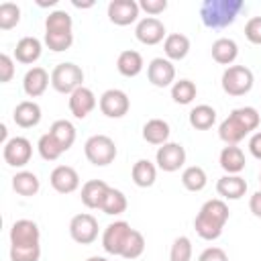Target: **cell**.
Here are the masks:
<instances>
[{"mask_svg":"<svg viewBox=\"0 0 261 261\" xmlns=\"http://www.w3.org/2000/svg\"><path fill=\"white\" fill-rule=\"evenodd\" d=\"M98 106H100V112L108 118H122L128 108H130V98L126 96V92L118 90V88H110L106 90L100 100H98Z\"/></svg>","mask_w":261,"mask_h":261,"instance_id":"cell-11","label":"cell"},{"mask_svg":"<svg viewBox=\"0 0 261 261\" xmlns=\"http://www.w3.org/2000/svg\"><path fill=\"white\" fill-rule=\"evenodd\" d=\"M143 67H145L143 55H141L139 51H135V49H124V51H120L118 57H116V69H118V73L124 75V77H135V75H139V73L143 71Z\"/></svg>","mask_w":261,"mask_h":261,"instance_id":"cell-25","label":"cell"},{"mask_svg":"<svg viewBox=\"0 0 261 261\" xmlns=\"http://www.w3.org/2000/svg\"><path fill=\"white\" fill-rule=\"evenodd\" d=\"M228 206L222 198H212V200H206L200 208V212L196 214L194 218V230L200 239L204 241H216L222 230H224V224L228 220Z\"/></svg>","mask_w":261,"mask_h":261,"instance_id":"cell-2","label":"cell"},{"mask_svg":"<svg viewBox=\"0 0 261 261\" xmlns=\"http://www.w3.org/2000/svg\"><path fill=\"white\" fill-rule=\"evenodd\" d=\"M216 192L222 200H241L247 194V181L241 175H222L216 181Z\"/></svg>","mask_w":261,"mask_h":261,"instance_id":"cell-23","label":"cell"},{"mask_svg":"<svg viewBox=\"0 0 261 261\" xmlns=\"http://www.w3.org/2000/svg\"><path fill=\"white\" fill-rule=\"evenodd\" d=\"M243 10V0H204L200 6V18L208 29H226L241 16Z\"/></svg>","mask_w":261,"mask_h":261,"instance_id":"cell-3","label":"cell"},{"mask_svg":"<svg viewBox=\"0 0 261 261\" xmlns=\"http://www.w3.org/2000/svg\"><path fill=\"white\" fill-rule=\"evenodd\" d=\"M259 184H261V173H259Z\"/></svg>","mask_w":261,"mask_h":261,"instance_id":"cell-50","label":"cell"},{"mask_svg":"<svg viewBox=\"0 0 261 261\" xmlns=\"http://www.w3.org/2000/svg\"><path fill=\"white\" fill-rule=\"evenodd\" d=\"M49 133H51V137L59 143V147L63 149V153H65V151H69V149H71V145L75 143V126H73L69 120H65V118L55 120V122L51 124Z\"/></svg>","mask_w":261,"mask_h":261,"instance_id":"cell-32","label":"cell"},{"mask_svg":"<svg viewBox=\"0 0 261 261\" xmlns=\"http://www.w3.org/2000/svg\"><path fill=\"white\" fill-rule=\"evenodd\" d=\"M133 232V226L126 222V220H114L110 222L104 232H102V249L108 253V255H122L124 247H126V241Z\"/></svg>","mask_w":261,"mask_h":261,"instance_id":"cell-8","label":"cell"},{"mask_svg":"<svg viewBox=\"0 0 261 261\" xmlns=\"http://www.w3.org/2000/svg\"><path fill=\"white\" fill-rule=\"evenodd\" d=\"M169 135H171V128H169V122L163 120V118H151L143 124V139L149 143V145H165L169 143Z\"/></svg>","mask_w":261,"mask_h":261,"instance_id":"cell-26","label":"cell"},{"mask_svg":"<svg viewBox=\"0 0 261 261\" xmlns=\"http://www.w3.org/2000/svg\"><path fill=\"white\" fill-rule=\"evenodd\" d=\"M86 261H108L106 257H100V255H92V257H88Z\"/></svg>","mask_w":261,"mask_h":261,"instance_id":"cell-49","label":"cell"},{"mask_svg":"<svg viewBox=\"0 0 261 261\" xmlns=\"http://www.w3.org/2000/svg\"><path fill=\"white\" fill-rule=\"evenodd\" d=\"M69 237L77 245H92L98 239V220L88 212L75 214L69 220Z\"/></svg>","mask_w":261,"mask_h":261,"instance_id":"cell-10","label":"cell"},{"mask_svg":"<svg viewBox=\"0 0 261 261\" xmlns=\"http://www.w3.org/2000/svg\"><path fill=\"white\" fill-rule=\"evenodd\" d=\"M147 80L155 88H167L175 82V65L167 57H155L147 65Z\"/></svg>","mask_w":261,"mask_h":261,"instance_id":"cell-14","label":"cell"},{"mask_svg":"<svg viewBox=\"0 0 261 261\" xmlns=\"http://www.w3.org/2000/svg\"><path fill=\"white\" fill-rule=\"evenodd\" d=\"M218 163L228 175H239L245 169L247 159L239 145H226V147H222V151L218 155Z\"/></svg>","mask_w":261,"mask_h":261,"instance_id":"cell-21","label":"cell"},{"mask_svg":"<svg viewBox=\"0 0 261 261\" xmlns=\"http://www.w3.org/2000/svg\"><path fill=\"white\" fill-rule=\"evenodd\" d=\"M139 2L135 0H112L108 4V18L116 27H128L139 18Z\"/></svg>","mask_w":261,"mask_h":261,"instance_id":"cell-16","label":"cell"},{"mask_svg":"<svg viewBox=\"0 0 261 261\" xmlns=\"http://www.w3.org/2000/svg\"><path fill=\"white\" fill-rule=\"evenodd\" d=\"M208 184V175L200 165H190L181 171V186L188 192H202Z\"/></svg>","mask_w":261,"mask_h":261,"instance_id":"cell-33","label":"cell"},{"mask_svg":"<svg viewBox=\"0 0 261 261\" xmlns=\"http://www.w3.org/2000/svg\"><path fill=\"white\" fill-rule=\"evenodd\" d=\"M69 112L75 116V118H86L94 108H96V104H98V100H96V94L90 90V88H86V86H82V88H77L73 94H69Z\"/></svg>","mask_w":261,"mask_h":261,"instance_id":"cell-19","label":"cell"},{"mask_svg":"<svg viewBox=\"0 0 261 261\" xmlns=\"http://www.w3.org/2000/svg\"><path fill=\"white\" fill-rule=\"evenodd\" d=\"M20 22V6L14 2H2L0 4V29L10 31Z\"/></svg>","mask_w":261,"mask_h":261,"instance_id":"cell-37","label":"cell"},{"mask_svg":"<svg viewBox=\"0 0 261 261\" xmlns=\"http://www.w3.org/2000/svg\"><path fill=\"white\" fill-rule=\"evenodd\" d=\"M253 84L255 75L247 65H228L220 77V86L228 96H245L251 92Z\"/></svg>","mask_w":261,"mask_h":261,"instance_id":"cell-7","label":"cell"},{"mask_svg":"<svg viewBox=\"0 0 261 261\" xmlns=\"http://www.w3.org/2000/svg\"><path fill=\"white\" fill-rule=\"evenodd\" d=\"M139 8L145 10L149 16H155V18H157V14L165 12L167 0H141V2H139Z\"/></svg>","mask_w":261,"mask_h":261,"instance_id":"cell-43","label":"cell"},{"mask_svg":"<svg viewBox=\"0 0 261 261\" xmlns=\"http://www.w3.org/2000/svg\"><path fill=\"white\" fill-rule=\"evenodd\" d=\"M49 84H51V73L41 65H33L22 77V90L29 98L43 96Z\"/></svg>","mask_w":261,"mask_h":261,"instance_id":"cell-18","label":"cell"},{"mask_svg":"<svg viewBox=\"0 0 261 261\" xmlns=\"http://www.w3.org/2000/svg\"><path fill=\"white\" fill-rule=\"evenodd\" d=\"M108 190H110V186L106 181H102V179H88L82 186V194H80L82 204L86 208H92V210L102 208V202H104Z\"/></svg>","mask_w":261,"mask_h":261,"instance_id":"cell-22","label":"cell"},{"mask_svg":"<svg viewBox=\"0 0 261 261\" xmlns=\"http://www.w3.org/2000/svg\"><path fill=\"white\" fill-rule=\"evenodd\" d=\"M43 53V43L37 37H22L14 47V59L24 65H33Z\"/></svg>","mask_w":261,"mask_h":261,"instance_id":"cell-24","label":"cell"},{"mask_svg":"<svg viewBox=\"0 0 261 261\" xmlns=\"http://www.w3.org/2000/svg\"><path fill=\"white\" fill-rule=\"evenodd\" d=\"M210 53H212V59L216 63H220V65H232L234 59L239 57V45H237V41H232L228 37H220V39H216L212 43Z\"/></svg>","mask_w":261,"mask_h":261,"instance_id":"cell-28","label":"cell"},{"mask_svg":"<svg viewBox=\"0 0 261 261\" xmlns=\"http://www.w3.org/2000/svg\"><path fill=\"white\" fill-rule=\"evenodd\" d=\"M249 153L255 159H261V130L251 135V139H249Z\"/></svg>","mask_w":261,"mask_h":261,"instance_id":"cell-45","label":"cell"},{"mask_svg":"<svg viewBox=\"0 0 261 261\" xmlns=\"http://www.w3.org/2000/svg\"><path fill=\"white\" fill-rule=\"evenodd\" d=\"M163 53L169 61H181L190 53V39L181 33H169L163 41Z\"/></svg>","mask_w":261,"mask_h":261,"instance_id":"cell-27","label":"cell"},{"mask_svg":"<svg viewBox=\"0 0 261 261\" xmlns=\"http://www.w3.org/2000/svg\"><path fill=\"white\" fill-rule=\"evenodd\" d=\"M249 210L253 216L261 218V190H257L251 198H249Z\"/></svg>","mask_w":261,"mask_h":261,"instance_id":"cell-46","label":"cell"},{"mask_svg":"<svg viewBox=\"0 0 261 261\" xmlns=\"http://www.w3.org/2000/svg\"><path fill=\"white\" fill-rule=\"evenodd\" d=\"M14 77V59L8 53H0V82L8 84Z\"/></svg>","mask_w":261,"mask_h":261,"instance_id":"cell-42","label":"cell"},{"mask_svg":"<svg viewBox=\"0 0 261 261\" xmlns=\"http://www.w3.org/2000/svg\"><path fill=\"white\" fill-rule=\"evenodd\" d=\"M71 4L75 8H92L94 6V0H88V2H80V0H71Z\"/></svg>","mask_w":261,"mask_h":261,"instance_id":"cell-47","label":"cell"},{"mask_svg":"<svg viewBox=\"0 0 261 261\" xmlns=\"http://www.w3.org/2000/svg\"><path fill=\"white\" fill-rule=\"evenodd\" d=\"M135 37L139 43L143 45H157L161 41H165L167 37V31H165V24L155 18V16H145L137 22L135 27Z\"/></svg>","mask_w":261,"mask_h":261,"instance_id":"cell-15","label":"cell"},{"mask_svg":"<svg viewBox=\"0 0 261 261\" xmlns=\"http://www.w3.org/2000/svg\"><path fill=\"white\" fill-rule=\"evenodd\" d=\"M126 206H128L126 196H124L120 190L110 188V190L106 192V198H104L100 210H102L104 214H108V216H118V214H122V212L126 210Z\"/></svg>","mask_w":261,"mask_h":261,"instance_id":"cell-35","label":"cell"},{"mask_svg":"<svg viewBox=\"0 0 261 261\" xmlns=\"http://www.w3.org/2000/svg\"><path fill=\"white\" fill-rule=\"evenodd\" d=\"M2 157L10 167H24L33 157V145L27 137H12L4 143Z\"/></svg>","mask_w":261,"mask_h":261,"instance_id":"cell-12","label":"cell"},{"mask_svg":"<svg viewBox=\"0 0 261 261\" xmlns=\"http://www.w3.org/2000/svg\"><path fill=\"white\" fill-rule=\"evenodd\" d=\"M130 177L133 184L139 188H151L157 179V165L151 163L149 159H139L135 161L133 169H130Z\"/></svg>","mask_w":261,"mask_h":261,"instance_id":"cell-30","label":"cell"},{"mask_svg":"<svg viewBox=\"0 0 261 261\" xmlns=\"http://www.w3.org/2000/svg\"><path fill=\"white\" fill-rule=\"evenodd\" d=\"M51 86L59 94H73L77 88L84 86V71L80 65L71 61L57 63L51 71Z\"/></svg>","mask_w":261,"mask_h":261,"instance_id":"cell-6","label":"cell"},{"mask_svg":"<svg viewBox=\"0 0 261 261\" xmlns=\"http://www.w3.org/2000/svg\"><path fill=\"white\" fill-rule=\"evenodd\" d=\"M41 106L35 100H22L16 104L14 112H12V120L16 122V126L20 128H33L41 122Z\"/></svg>","mask_w":261,"mask_h":261,"instance_id":"cell-20","label":"cell"},{"mask_svg":"<svg viewBox=\"0 0 261 261\" xmlns=\"http://www.w3.org/2000/svg\"><path fill=\"white\" fill-rule=\"evenodd\" d=\"M198 261H228V255L220 247H206L198 255Z\"/></svg>","mask_w":261,"mask_h":261,"instance_id":"cell-44","label":"cell"},{"mask_svg":"<svg viewBox=\"0 0 261 261\" xmlns=\"http://www.w3.org/2000/svg\"><path fill=\"white\" fill-rule=\"evenodd\" d=\"M188 120H190L192 128H196V130H208L216 122V110L210 104H198V106H194L190 110Z\"/></svg>","mask_w":261,"mask_h":261,"instance_id":"cell-31","label":"cell"},{"mask_svg":"<svg viewBox=\"0 0 261 261\" xmlns=\"http://www.w3.org/2000/svg\"><path fill=\"white\" fill-rule=\"evenodd\" d=\"M37 151H39V155H41L45 161H55V159H59V157L63 155V149H61L59 143L51 137V133H45V135L39 137V141H37Z\"/></svg>","mask_w":261,"mask_h":261,"instance_id":"cell-36","label":"cell"},{"mask_svg":"<svg viewBox=\"0 0 261 261\" xmlns=\"http://www.w3.org/2000/svg\"><path fill=\"white\" fill-rule=\"evenodd\" d=\"M116 143L108 135H92L84 143L86 159L96 167H106L116 159Z\"/></svg>","mask_w":261,"mask_h":261,"instance_id":"cell-5","label":"cell"},{"mask_svg":"<svg viewBox=\"0 0 261 261\" xmlns=\"http://www.w3.org/2000/svg\"><path fill=\"white\" fill-rule=\"evenodd\" d=\"M143 253H145V237L139 230L133 228V232H130V237L126 241V247H124V251H122L120 257H124V259H137Z\"/></svg>","mask_w":261,"mask_h":261,"instance_id":"cell-39","label":"cell"},{"mask_svg":"<svg viewBox=\"0 0 261 261\" xmlns=\"http://www.w3.org/2000/svg\"><path fill=\"white\" fill-rule=\"evenodd\" d=\"M155 163H157V167L161 171H167V173H173V171L181 169L184 163H186V149H184V145L173 143V141L161 145L157 149V153H155Z\"/></svg>","mask_w":261,"mask_h":261,"instance_id":"cell-13","label":"cell"},{"mask_svg":"<svg viewBox=\"0 0 261 261\" xmlns=\"http://www.w3.org/2000/svg\"><path fill=\"white\" fill-rule=\"evenodd\" d=\"M196 94H198V88H196V84L192 80H177L171 86V100L175 104H179V106L192 104Z\"/></svg>","mask_w":261,"mask_h":261,"instance_id":"cell-34","label":"cell"},{"mask_svg":"<svg viewBox=\"0 0 261 261\" xmlns=\"http://www.w3.org/2000/svg\"><path fill=\"white\" fill-rule=\"evenodd\" d=\"M12 190L18 194V196H24V198H31V196H37L39 190H41V181L37 177V173L33 171H27V169H20L12 175Z\"/></svg>","mask_w":261,"mask_h":261,"instance_id":"cell-29","label":"cell"},{"mask_svg":"<svg viewBox=\"0 0 261 261\" xmlns=\"http://www.w3.org/2000/svg\"><path fill=\"white\" fill-rule=\"evenodd\" d=\"M45 45L55 51H67L73 45V20L65 10H53L45 18Z\"/></svg>","mask_w":261,"mask_h":261,"instance_id":"cell-4","label":"cell"},{"mask_svg":"<svg viewBox=\"0 0 261 261\" xmlns=\"http://www.w3.org/2000/svg\"><path fill=\"white\" fill-rule=\"evenodd\" d=\"M49 184L57 194H71L80 188V173L71 165H57L49 175Z\"/></svg>","mask_w":261,"mask_h":261,"instance_id":"cell-17","label":"cell"},{"mask_svg":"<svg viewBox=\"0 0 261 261\" xmlns=\"http://www.w3.org/2000/svg\"><path fill=\"white\" fill-rule=\"evenodd\" d=\"M10 247H41V230L35 220L20 218L10 226Z\"/></svg>","mask_w":261,"mask_h":261,"instance_id":"cell-9","label":"cell"},{"mask_svg":"<svg viewBox=\"0 0 261 261\" xmlns=\"http://www.w3.org/2000/svg\"><path fill=\"white\" fill-rule=\"evenodd\" d=\"M245 37L253 45H261V16H251L245 24Z\"/></svg>","mask_w":261,"mask_h":261,"instance_id":"cell-41","label":"cell"},{"mask_svg":"<svg viewBox=\"0 0 261 261\" xmlns=\"http://www.w3.org/2000/svg\"><path fill=\"white\" fill-rule=\"evenodd\" d=\"M169 261H192V241L188 237H177L171 243Z\"/></svg>","mask_w":261,"mask_h":261,"instance_id":"cell-38","label":"cell"},{"mask_svg":"<svg viewBox=\"0 0 261 261\" xmlns=\"http://www.w3.org/2000/svg\"><path fill=\"white\" fill-rule=\"evenodd\" d=\"M41 247H10V261H39Z\"/></svg>","mask_w":261,"mask_h":261,"instance_id":"cell-40","label":"cell"},{"mask_svg":"<svg viewBox=\"0 0 261 261\" xmlns=\"http://www.w3.org/2000/svg\"><path fill=\"white\" fill-rule=\"evenodd\" d=\"M261 122V116L257 112V108L253 106H241L234 108L218 126V137L222 143L226 145H239L247 135H251L253 130H257Z\"/></svg>","mask_w":261,"mask_h":261,"instance_id":"cell-1","label":"cell"},{"mask_svg":"<svg viewBox=\"0 0 261 261\" xmlns=\"http://www.w3.org/2000/svg\"><path fill=\"white\" fill-rule=\"evenodd\" d=\"M37 4H39L41 8H45V6H55L57 0H49V2H47V0H37Z\"/></svg>","mask_w":261,"mask_h":261,"instance_id":"cell-48","label":"cell"}]
</instances>
